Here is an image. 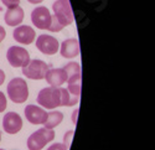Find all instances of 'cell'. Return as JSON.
<instances>
[{
  "label": "cell",
  "mask_w": 155,
  "mask_h": 150,
  "mask_svg": "<svg viewBox=\"0 0 155 150\" xmlns=\"http://www.w3.org/2000/svg\"><path fill=\"white\" fill-rule=\"evenodd\" d=\"M35 30L31 26H28V25H22V26H18L14 32H12V37L14 40L18 41L19 44L22 45H30L34 42L35 39Z\"/></svg>",
  "instance_id": "10"
},
{
  "label": "cell",
  "mask_w": 155,
  "mask_h": 150,
  "mask_svg": "<svg viewBox=\"0 0 155 150\" xmlns=\"http://www.w3.org/2000/svg\"><path fill=\"white\" fill-rule=\"evenodd\" d=\"M5 36H6V31L4 30L3 26H0V41H3L5 39Z\"/></svg>",
  "instance_id": "22"
},
{
  "label": "cell",
  "mask_w": 155,
  "mask_h": 150,
  "mask_svg": "<svg viewBox=\"0 0 155 150\" xmlns=\"http://www.w3.org/2000/svg\"><path fill=\"white\" fill-rule=\"evenodd\" d=\"M63 70L67 73V78L71 76H76V74H81V67L80 64H77V62H70L63 67Z\"/></svg>",
  "instance_id": "18"
},
{
  "label": "cell",
  "mask_w": 155,
  "mask_h": 150,
  "mask_svg": "<svg viewBox=\"0 0 155 150\" xmlns=\"http://www.w3.org/2000/svg\"><path fill=\"white\" fill-rule=\"evenodd\" d=\"M63 119V114L61 113V112H51V113H47V118H46V122L44 123L45 124V128L47 129H54L56 128L58 124L62 122Z\"/></svg>",
  "instance_id": "16"
},
{
  "label": "cell",
  "mask_w": 155,
  "mask_h": 150,
  "mask_svg": "<svg viewBox=\"0 0 155 150\" xmlns=\"http://www.w3.org/2000/svg\"><path fill=\"white\" fill-rule=\"evenodd\" d=\"M4 132L8 134H16L22 128V119L15 112H9L3 118Z\"/></svg>",
  "instance_id": "9"
},
{
  "label": "cell",
  "mask_w": 155,
  "mask_h": 150,
  "mask_svg": "<svg viewBox=\"0 0 155 150\" xmlns=\"http://www.w3.org/2000/svg\"><path fill=\"white\" fill-rule=\"evenodd\" d=\"M29 3H31V4H40V3H42L44 0H28Z\"/></svg>",
  "instance_id": "25"
},
{
  "label": "cell",
  "mask_w": 155,
  "mask_h": 150,
  "mask_svg": "<svg viewBox=\"0 0 155 150\" xmlns=\"http://www.w3.org/2000/svg\"><path fill=\"white\" fill-rule=\"evenodd\" d=\"M0 42H2V41H0Z\"/></svg>",
  "instance_id": "28"
},
{
  "label": "cell",
  "mask_w": 155,
  "mask_h": 150,
  "mask_svg": "<svg viewBox=\"0 0 155 150\" xmlns=\"http://www.w3.org/2000/svg\"><path fill=\"white\" fill-rule=\"evenodd\" d=\"M52 9L54 15H51V24L47 29L48 31L58 32L73 22V11L70 0H56L52 5Z\"/></svg>",
  "instance_id": "1"
},
{
  "label": "cell",
  "mask_w": 155,
  "mask_h": 150,
  "mask_svg": "<svg viewBox=\"0 0 155 150\" xmlns=\"http://www.w3.org/2000/svg\"><path fill=\"white\" fill-rule=\"evenodd\" d=\"M37 103L47 109L61 107V91L60 87H46L38 92Z\"/></svg>",
  "instance_id": "3"
},
{
  "label": "cell",
  "mask_w": 155,
  "mask_h": 150,
  "mask_svg": "<svg viewBox=\"0 0 155 150\" xmlns=\"http://www.w3.org/2000/svg\"><path fill=\"white\" fill-rule=\"evenodd\" d=\"M0 140H2V133H0Z\"/></svg>",
  "instance_id": "26"
},
{
  "label": "cell",
  "mask_w": 155,
  "mask_h": 150,
  "mask_svg": "<svg viewBox=\"0 0 155 150\" xmlns=\"http://www.w3.org/2000/svg\"><path fill=\"white\" fill-rule=\"evenodd\" d=\"M46 150H67V146L64 144H61V143H55Z\"/></svg>",
  "instance_id": "21"
},
{
  "label": "cell",
  "mask_w": 155,
  "mask_h": 150,
  "mask_svg": "<svg viewBox=\"0 0 155 150\" xmlns=\"http://www.w3.org/2000/svg\"><path fill=\"white\" fill-rule=\"evenodd\" d=\"M0 150H4V149H0Z\"/></svg>",
  "instance_id": "27"
},
{
  "label": "cell",
  "mask_w": 155,
  "mask_h": 150,
  "mask_svg": "<svg viewBox=\"0 0 155 150\" xmlns=\"http://www.w3.org/2000/svg\"><path fill=\"white\" fill-rule=\"evenodd\" d=\"M67 83H68L67 91L71 94H74V96L80 97V93H81V74H76V76L68 77L67 78Z\"/></svg>",
  "instance_id": "17"
},
{
  "label": "cell",
  "mask_w": 155,
  "mask_h": 150,
  "mask_svg": "<svg viewBox=\"0 0 155 150\" xmlns=\"http://www.w3.org/2000/svg\"><path fill=\"white\" fill-rule=\"evenodd\" d=\"M24 10L21 6H16V8H11V9H8L6 12H5V22L9 26H19V25L24 20Z\"/></svg>",
  "instance_id": "14"
},
{
  "label": "cell",
  "mask_w": 155,
  "mask_h": 150,
  "mask_svg": "<svg viewBox=\"0 0 155 150\" xmlns=\"http://www.w3.org/2000/svg\"><path fill=\"white\" fill-rule=\"evenodd\" d=\"M4 81H5V73L3 70H0V86L4 83Z\"/></svg>",
  "instance_id": "24"
},
{
  "label": "cell",
  "mask_w": 155,
  "mask_h": 150,
  "mask_svg": "<svg viewBox=\"0 0 155 150\" xmlns=\"http://www.w3.org/2000/svg\"><path fill=\"white\" fill-rule=\"evenodd\" d=\"M58 41L56 37L51 36V35H40L36 40V47L40 52H42L44 55L51 56L55 55L58 51Z\"/></svg>",
  "instance_id": "7"
},
{
  "label": "cell",
  "mask_w": 155,
  "mask_h": 150,
  "mask_svg": "<svg viewBox=\"0 0 155 150\" xmlns=\"http://www.w3.org/2000/svg\"><path fill=\"white\" fill-rule=\"evenodd\" d=\"M55 139V132L52 129L41 128L34 132L28 139L29 150H41L46 144Z\"/></svg>",
  "instance_id": "4"
},
{
  "label": "cell",
  "mask_w": 155,
  "mask_h": 150,
  "mask_svg": "<svg viewBox=\"0 0 155 150\" xmlns=\"http://www.w3.org/2000/svg\"><path fill=\"white\" fill-rule=\"evenodd\" d=\"M61 91V107H72L78 103V96L71 94L67 88H60Z\"/></svg>",
  "instance_id": "15"
},
{
  "label": "cell",
  "mask_w": 155,
  "mask_h": 150,
  "mask_svg": "<svg viewBox=\"0 0 155 150\" xmlns=\"http://www.w3.org/2000/svg\"><path fill=\"white\" fill-rule=\"evenodd\" d=\"M6 97L4 96L3 92H0V113H3V112L6 109Z\"/></svg>",
  "instance_id": "20"
},
{
  "label": "cell",
  "mask_w": 155,
  "mask_h": 150,
  "mask_svg": "<svg viewBox=\"0 0 155 150\" xmlns=\"http://www.w3.org/2000/svg\"><path fill=\"white\" fill-rule=\"evenodd\" d=\"M31 21L34 26L41 30H47L51 24V14L47 8L45 6H37L31 12Z\"/></svg>",
  "instance_id": "8"
},
{
  "label": "cell",
  "mask_w": 155,
  "mask_h": 150,
  "mask_svg": "<svg viewBox=\"0 0 155 150\" xmlns=\"http://www.w3.org/2000/svg\"><path fill=\"white\" fill-rule=\"evenodd\" d=\"M45 78L51 87H60L67 82V73L63 68H50Z\"/></svg>",
  "instance_id": "13"
},
{
  "label": "cell",
  "mask_w": 155,
  "mask_h": 150,
  "mask_svg": "<svg viewBox=\"0 0 155 150\" xmlns=\"http://www.w3.org/2000/svg\"><path fill=\"white\" fill-rule=\"evenodd\" d=\"M72 135H73V132H68V133L66 134V144H64V145H66L67 148H68V143H70V139H71Z\"/></svg>",
  "instance_id": "23"
},
{
  "label": "cell",
  "mask_w": 155,
  "mask_h": 150,
  "mask_svg": "<svg viewBox=\"0 0 155 150\" xmlns=\"http://www.w3.org/2000/svg\"><path fill=\"white\" fill-rule=\"evenodd\" d=\"M25 117L31 124H44L46 122L47 113L41 107L29 104L25 107Z\"/></svg>",
  "instance_id": "11"
},
{
  "label": "cell",
  "mask_w": 155,
  "mask_h": 150,
  "mask_svg": "<svg viewBox=\"0 0 155 150\" xmlns=\"http://www.w3.org/2000/svg\"><path fill=\"white\" fill-rule=\"evenodd\" d=\"M50 70V65L41 60H32L22 68V74L30 80H44Z\"/></svg>",
  "instance_id": "5"
},
{
  "label": "cell",
  "mask_w": 155,
  "mask_h": 150,
  "mask_svg": "<svg viewBox=\"0 0 155 150\" xmlns=\"http://www.w3.org/2000/svg\"><path fill=\"white\" fill-rule=\"evenodd\" d=\"M6 58L9 64L15 68L25 67L30 62V55L28 50L21 46H11L6 52Z\"/></svg>",
  "instance_id": "6"
},
{
  "label": "cell",
  "mask_w": 155,
  "mask_h": 150,
  "mask_svg": "<svg viewBox=\"0 0 155 150\" xmlns=\"http://www.w3.org/2000/svg\"><path fill=\"white\" fill-rule=\"evenodd\" d=\"M2 3H3L8 9H11V8H16V6H19L20 0H2Z\"/></svg>",
  "instance_id": "19"
},
{
  "label": "cell",
  "mask_w": 155,
  "mask_h": 150,
  "mask_svg": "<svg viewBox=\"0 0 155 150\" xmlns=\"http://www.w3.org/2000/svg\"><path fill=\"white\" fill-rule=\"evenodd\" d=\"M61 56L64 58H73L80 55V44L77 39H67L61 44Z\"/></svg>",
  "instance_id": "12"
},
{
  "label": "cell",
  "mask_w": 155,
  "mask_h": 150,
  "mask_svg": "<svg viewBox=\"0 0 155 150\" xmlns=\"http://www.w3.org/2000/svg\"><path fill=\"white\" fill-rule=\"evenodd\" d=\"M6 91H8L9 98L14 103H18V104L24 103L29 97L28 83L20 77L12 78L8 84Z\"/></svg>",
  "instance_id": "2"
}]
</instances>
